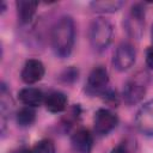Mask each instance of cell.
Returning <instances> with one entry per match:
<instances>
[{"instance_id":"1","label":"cell","mask_w":153,"mask_h":153,"mask_svg":"<svg viewBox=\"0 0 153 153\" xmlns=\"http://www.w3.org/2000/svg\"><path fill=\"white\" fill-rule=\"evenodd\" d=\"M51 47L59 57H67L75 42V25L71 17H61L51 29Z\"/></svg>"},{"instance_id":"2","label":"cell","mask_w":153,"mask_h":153,"mask_svg":"<svg viewBox=\"0 0 153 153\" xmlns=\"http://www.w3.org/2000/svg\"><path fill=\"white\" fill-rule=\"evenodd\" d=\"M114 27L111 23L104 18L94 19L88 30V38L92 48L97 51L105 50L112 41Z\"/></svg>"},{"instance_id":"3","label":"cell","mask_w":153,"mask_h":153,"mask_svg":"<svg viewBox=\"0 0 153 153\" xmlns=\"http://www.w3.org/2000/svg\"><path fill=\"white\" fill-rule=\"evenodd\" d=\"M108 85H109L108 71L104 67L99 66L93 68L88 74L85 90L90 96H99L106 92Z\"/></svg>"},{"instance_id":"4","label":"cell","mask_w":153,"mask_h":153,"mask_svg":"<svg viewBox=\"0 0 153 153\" xmlns=\"http://www.w3.org/2000/svg\"><path fill=\"white\" fill-rule=\"evenodd\" d=\"M136 59V53L134 47L128 42H122L115 50L114 54V66L117 71L124 72L128 71L134 63Z\"/></svg>"},{"instance_id":"5","label":"cell","mask_w":153,"mask_h":153,"mask_svg":"<svg viewBox=\"0 0 153 153\" xmlns=\"http://www.w3.org/2000/svg\"><path fill=\"white\" fill-rule=\"evenodd\" d=\"M118 123L117 116L109 109H99L94 114L93 126L98 135H106L116 128Z\"/></svg>"},{"instance_id":"6","label":"cell","mask_w":153,"mask_h":153,"mask_svg":"<svg viewBox=\"0 0 153 153\" xmlns=\"http://www.w3.org/2000/svg\"><path fill=\"white\" fill-rule=\"evenodd\" d=\"M136 128L147 136H153V99L146 102L136 112Z\"/></svg>"},{"instance_id":"7","label":"cell","mask_w":153,"mask_h":153,"mask_svg":"<svg viewBox=\"0 0 153 153\" xmlns=\"http://www.w3.org/2000/svg\"><path fill=\"white\" fill-rule=\"evenodd\" d=\"M146 93V84L137 78H133L128 80L123 87V100L128 105H135L143 98Z\"/></svg>"},{"instance_id":"8","label":"cell","mask_w":153,"mask_h":153,"mask_svg":"<svg viewBox=\"0 0 153 153\" xmlns=\"http://www.w3.org/2000/svg\"><path fill=\"white\" fill-rule=\"evenodd\" d=\"M43 75H44V66L39 60L36 59L27 60L24 63L20 73L22 80L27 85L38 82L43 78Z\"/></svg>"},{"instance_id":"9","label":"cell","mask_w":153,"mask_h":153,"mask_svg":"<svg viewBox=\"0 0 153 153\" xmlns=\"http://www.w3.org/2000/svg\"><path fill=\"white\" fill-rule=\"evenodd\" d=\"M143 19H145V8L140 5L136 4L131 7L129 17L127 19V30L131 36H140L142 31V25H143Z\"/></svg>"},{"instance_id":"10","label":"cell","mask_w":153,"mask_h":153,"mask_svg":"<svg viewBox=\"0 0 153 153\" xmlns=\"http://www.w3.org/2000/svg\"><path fill=\"white\" fill-rule=\"evenodd\" d=\"M71 143L75 153H91L93 139L87 129H79L72 135Z\"/></svg>"},{"instance_id":"11","label":"cell","mask_w":153,"mask_h":153,"mask_svg":"<svg viewBox=\"0 0 153 153\" xmlns=\"http://www.w3.org/2000/svg\"><path fill=\"white\" fill-rule=\"evenodd\" d=\"M18 98L25 106H31V108L38 106L42 104V102H44V94L42 93L41 90L36 87H25L20 90Z\"/></svg>"},{"instance_id":"12","label":"cell","mask_w":153,"mask_h":153,"mask_svg":"<svg viewBox=\"0 0 153 153\" xmlns=\"http://www.w3.org/2000/svg\"><path fill=\"white\" fill-rule=\"evenodd\" d=\"M17 6V14L18 19L22 24H27L32 20L38 2L37 1H31V0H19L16 2Z\"/></svg>"},{"instance_id":"13","label":"cell","mask_w":153,"mask_h":153,"mask_svg":"<svg viewBox=\"0 0 153 153\" xmlns=\"http://www.w3.org/2000/svg\"><path fill=\"white\" fill-rule=\"evenodd\" d=\"M44 105L50 112H61L67 106V97L60 91H53L44 98Z\"/></svg>"},{"instance_id":"14","label":"cell","mask_w":153,"mask_h":153,"mask_svg":"<svg viewBox=\"0 0 153 153\" xmlns=\"http://www.w3.org/2000/svg\"><path fill=\"white\" fill-rule=\"evenodd\" d=\"M124 5L123 1L118 0H105V1H93L91 2V8L94 12H100V13H112L118 11L122 6Z\"/></svg>"},{"instance_id":"15","label":"cell","mask_w":153,"mask_h":153,"mask_svg":"<svg viewBox=\"0 0 153 153\" xmlns=\"http://www.w3.org/2000/svg\"><path fill=\"white\" fill-rule=\"evenodd\" d=\"M16 118H17V123L20 127H29L35 122L36 112L31 106H23L22 109L18 110Z\"/></svg>"},{"instance_id":"16","label":"cell","mask_w":153,"mask_h":153,"mask_svg":"<svg viewBox=\"0 0 153 153\" xmlns=\"http://www.w3.org/2000/svg\"><path fill=\"white\" fill-rule=\"evenodd\" d=\"M31 151L32 153H55V145L51 140L44 139L38 141Z\"/></svg>"},{"instance_id":"17","label":"cell","mask_w":153,"mask_h":153,"mask_svg":"<svg viewBox=\"0 0 153 153\" xmlns=\"http://www.w3.org/2000/svg\"><path fill=\"white\" fill-rule=\"evenodd\" d=\"M146 65L153 69V45L146 50Z\"/></svg>"},{"instance_id":"18","label":"cell","mask_w":153,"mask_h":153,"mask_svg":"<svg viewBox=\"0 0 153 153\" xmlns=\"http://www.w3.org/2000/svg\"><path fill=\"white\" fill-rule=\"evenodd\" d=\"M111 153H129V152H128V149H127L126 146L118 145V146H116V147L111 151Z\"/></svg>"},{"instance_id":"19","label":"cell","mask_w":153,"mask_h":153,"mask_svg":"<svg viewBox=\"0 0 153 153\" xmlns=\"http://www.w3.org/2000/svg\"><path fill=\"white\" fill-rule=\"evenodd\" d=\"M16 153H32V151L29 149V148H22V149H19V151L16 152Z\"/></svg>"},{"instance_id":"20","label":"cell","mask_w":153,"mask_h":153,"mask_svg":"<svg viewBox=\"0 0 153 153\" xmlns=\"http://www.w3.org/2000/svg\"><path fill=\"white\" fill-rule=\"evenodd\" d=\"M151 37H152V41H153V27H152V31H151Z\"/></svg>"}]
</instances>
